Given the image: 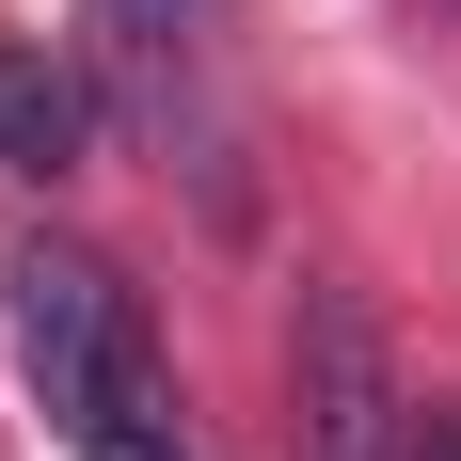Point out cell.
<instances>
[{
  "label": "cell",
  "mask_w": 461,
  "mask_h": 461,
  "mask_svg": "<svg viewBox=\"0 0 461 461\" xmlns=\"http://www.w3.org/2000/svg\"><path fill=\"white\" fill-rule=\"evenodd\" d=\"M0 286H16V366H32V398H48L64 429L143 414V319H128V286L95 271L80 239H32Z\"/></svg>",
  "instance_id": "1"
},
{
  "label": "cell",
  "mask_w": 461,
  "mask_h": 461,
  "mask_svg": "<svg viewBox=\"0 0 461 461\" xmlns=\"http://www.w3.org/2000/svg\"><path fill=\"white\" fill-rule=\"evenodd\" d=\"M398 382H382V334L350 303H303V446L319 461H398Z\"/></svg>",
  "instance_id": "2"
},
{
  "label": "cell",
  "mask_w": 461,
  "mask_h": 461,
  "mask_svg": "<svg viewBox=\"0 0 461 461\" xmlns=\"http://www.w3.org/2000/svg\"><path fill=\"white\" fill-rule=\"evenodd\" d=\"M191 48H207V0H80V80L112 112H143V128H176Z\"/></svg>",
  "instance_id": "3"
},
{
  "label": "cell",
  "mask_w": 461,
  "mask_h": 461,
  "mask_svg": "<svg viewBox=\"0 0 461 461\" xmlns=\"http://www.w3.org/2000/svg\"><path fill=\"white\" fill-rule=\"evenodd\" d=\"M95 128V80L64 48H0V176H64Z\"/></svg>",
  "instance_id": "4"
},
{
  "label": "cell",
  "mask_w": 461,
  "mask_h": 461,
  "mask_svg": "<svg viewBox=\"0 0 461 461\" xmlns=\"http://www.w3.org/2000/svg\"><path fill=\"white\" fill-rule=\"evenodd\" d=\"M80 461H191V446H176L159 414H112V429H80Z\"/></svg>",
  "instance_id": "5"
},
{
  "label": "cell",
  "mask_w": 461,
  "mask_h": 461,
  "mask_svg": "<svg viewBox=\"0 0 461 461\" xmlns=\"http://www.w3.org/2000/svg\"><path fill=\"white\" fill-rule=\"evenodd\" d=\"M398 461H461V398H414L398 414Z\"/></svg>",
  "instance_id": "6"
}]
</instances>
